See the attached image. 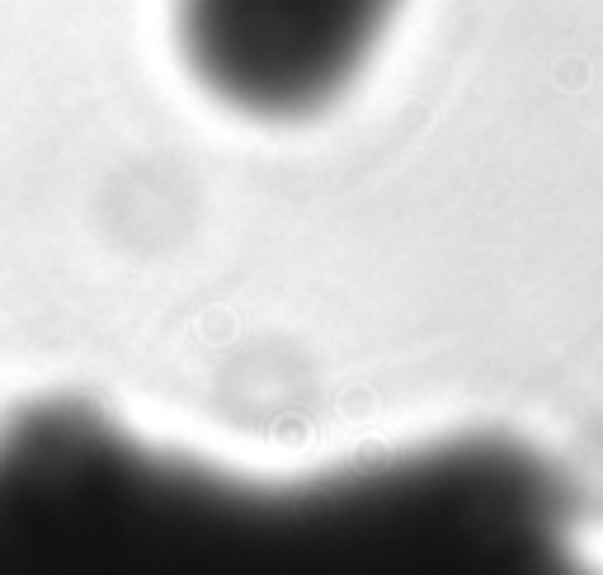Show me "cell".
Instances as JSON below:
<instances>
[{
	"mask_svg": "<svg viewBox=\"0 0 603 575\" xmlns=\"http://www.w3.org/2000/svg\"><path fill=\"white\" fill-rule=\"evenodd\" d=\"M396 0H180L198 85L250 119H307L349 90Z\"/></svg>",
	"mask_w": 603,
	"mask_h": 575,
	"instance_id": "2",
	"label": "cell"
},
{
	"mask_svg": "<svg viewBox=\"0 0 603 575\" xmlns=\"http://www.w3.org/2000/svg\"><path fill=\"white\" fill-rule=\"evenodd\" d=\"M0 575H603L570 481L463 435L307 481L156 449L90 401L0 425Z\"/></svg>",
	"mask_w": 603,
	"mask_h": 575,
	"instance_id": "1",
	"label": "cell"
}]
</instances>
